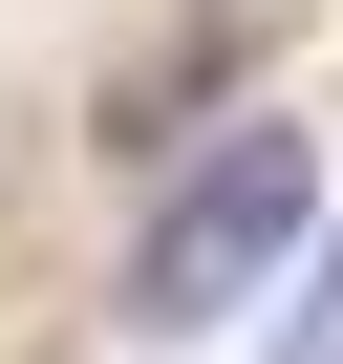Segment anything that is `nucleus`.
Instances as JSON below:
<instances>
[{"mask_svg": "<svg viewBox=\"0 0 343 364\" xmlns=\"http://www.w3.org/2000/svg\"><path fill=\"white\" fill-rule=\"evenodd\" d=\"M300 236H322V150H300V107H236L194 171H172V215L129 236V343H215Z\"/></svg>", "mask_w": 343, "mask_h": 364, "instance_id": "nucleus-1", "label": "nucleus"}, {"mask_svg": "<svg viewBox=\"0 0 343 364\" xmlns=\"http://www.w3.org/2000/svg\"><path fill=\"white\" fill-rule=\"evenodd\" d=\"M279 364H343V215L300 236V300H279Z\"/></svg>", "mask_w": 343, "mask_h": 364, "instance_id": "nucleus-2", "label": "nucleus"}]
</instances>
